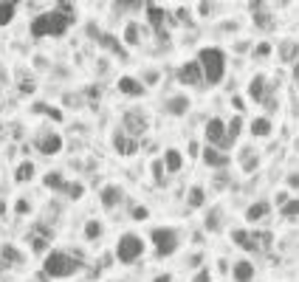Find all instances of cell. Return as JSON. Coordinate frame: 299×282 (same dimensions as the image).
Returning a JSON list of instances; mask_svg holds the SVG:
<instances>
[{
    "label": "cell",
    "mask_w": 299,
    "mask_h": 282,
    "mask_svg": "<svg viewBox=\"0 0 299 282\" xmlns=\"http://www.w3.org/2000/svg\"><path fill=\"white\" fill-rule=\"evenodd\" d=\"M76 23V14H65L60 9H48V12H40L31 20V37L34 40H45V37H62L71 25Z\"/></svg>",
    "instance_id": "6da1fadb"
},
{
    "label": "cell",
    "mask_w": 299,
    "mask_h": 282,
    "mask_svg": "<svg viewBox=\"0 0 299 282\" xmlns=\"http://www.w3.org/2000/svg\"><path fill=\"white\" fill-rule=\"evenodd\" d=\"M85 268L79 254L71 251H48L43 260V274L51 276V279H68V276H76Z\"/></svg>",
    "instance_id": "7a4b0ae2"
},
{
    "label": "cell",
    "mask_w": 299,
    "mask_h": 282,
    "mask_svg": "<svg viewBox=\"0 0 299 282\" xmlns=\"http://www.w3.org/2000/svg\"><path fill=\"white\" fill-rule=\"evenodd\" d=\"M195 62L201 65L203 85H220L223 82V76H226V51L223 48H218V45L201 48Z\"/></svg>",
    "instance_id": "3957f363"
},
{
    "label": "cell",
    "mask_w": 299,
    "mask_h": 282,
    "mask_svg": "<svg viewBox=\"0 0 299 282\" xmlns=\"http://www.w3.org/2000/svg\"><path fill=\"white\" fill-rule=\"evenodd\" d=\"M150 240H153V251L155 257H172V254L181 248V232L172 226H158L150 232Z\"/></svg>",
    "instance_id": "277c9868"
},
{
    "label": "cell",
    "mask_w": 299,
    "mask_h": 282,
    "mask_svg": "<svg viewBox=\"0 0 299 282\" xmlns=\"http://www.w3.org/2000/svg\"><path fill=\"white\" fill-rule=\"evenodd\" d=\"M144 248H147V243L139 237V234L124 232L122 237H119V243H116V260L124 263V265H130V263H135V260L144 257Z\"/></svg>",
    "instance_id": "5b68a950"
},
{
    "label": "cell",
    "mask_w": 299,
    "mask_h": 282,
    "mask_svg": "<svg viewBox=\"0 0 299 282\" xmlns=\"http://www.w3.org/2000/svg\"><path fill=\"white\" fill-rule=\"evenodd\" d=\"M203 138H206L209 147L220 150V153H229V141H226V122L220 116H212L206 119V124H203Z\"/></svg>",
    "instance_id": "8992f818"
},
{
    "label": "cell",
    "mask_w": 299,
    "mask_h": 282,
    "mask_svg": "<svg viewBox=\"0 0 299 282\" xmlns=\"http://www.w3.org/2000/svg\"><path fill=\"white\" fill-rule=\"evenodd\" d=\"M122 130L130 135V138L139 141L141 135L150 130V119H147V113L141 110V107H135V110H127V113L122 116Z\"/></svg>",
    "instance_id": "52a82bcc"
},
{
    "label": "cell",
    "mask_w": 299,
    "mask_h": 282,
    "mask_svg": "<svg viewBox=\"0 0 299 282\" xmlns=\"http://www.w3.org/2000/svg\"><path fill=\"white\" fill-rule=\"evenodd\" d=\"M34 147H37V153H43V155H57V153H62V135L57 130L43 127L34 135Z\"/></svg>",
    "instance_id": "ba28073f"
},
{
    "label": "cell",
    "mask_w": 299,
    "mask_h": 282,
    "mask_svg": "<svg viewBox=\"0 0 299 282\" xmlns=\"http://www.w3.org/2000/svg\"><path fill=\"white\" fill-rule=\"evenodd\" d=\"M178 85H186V88H203V74H201V65L195 60H186L181 68H178Z\"/></svg>",
    "instance_id": "9c48e42d"
},
{
    "label": "cell",
    "mask_w": 299,
    "mask_h": 282,
    "mask_svg": "<svg viewBox=\"0 0 299 282\" xmlns=\"http://www.w3.org/2000/svg\"><path fill=\"white\" fill-rule=\"evenodd\" d=\"M110 141H113V150H116L119 155H135V153L141 150V141L130 138V135L124 133L122 127L113 130V138H110Z\"/></svg>",
    "instance_id": "30bf717a"
},
{
    "label": "cell",
    "mask_w": 299,
    "mask_h": 282,
    "mask_svg": "<svg viewBox=\"0 0 299 282\" xmlns=\"http://www.w3.org/2000/svg\"><path fill=\"white\" fill-rule=\"evenodd\" d=\"M189 107H192V99L186 96V93H172V96L164 99V110L170 113V116H175V119L186 116Z\"/></svg>",
    "instance_id": "8fae6325"
},
{
    "label": "cell",
    "mask_w": 299,
    "mask_h": 282,
    "mask_svg": "<svg viewBox=\"0 0 299 282\" xmlns=\"http://www.w3.org/2000/svg\"><path fill=\"white\" fill-rule=\"evenodd\" d=\"M203 229L212 234H220L223 229H226V209L223 206H212L206 212V217H203Z\"/></svg>",
    "instance_id": "7c38bea8"
},
{
    "label": "cell",
    "mask_w": 299,
    "mask_h": 282,
    "mask_svg": "<svg viewBox=\"0 0 299 282\" xmlns=\"http://www.w3.org/2000/svg\"><path fill=\"white\" fill-rule=\"evenodd\" d=\"M144 14H147V23H150V29H155V34H158V31H164L167 17H170L164 6H158V3H144Z\"/></svg>",
    "instance_id": "4fadbf2b"
},
{
    "label": "cell",
    "mask_w": 299,
    "mask_h": 282,
    "mask_svg": "<svg viewBox=\"0 0 299 282\" xmlns=\"http://www.w3.org/2000/svg\"><path fill=\"white\" fill-rule=\"evenodd\" d=\"M268 91H271V85H268V79H265V74H254L249 79V99L251 102H265V99H268Z\"/></svg>",
    "instance_id": "5bb4252c"
},
{
    "label": "cell",
    "mask_w": 299,
    "mask_h": 282,
    "mask_svg": "<svg viewBox=\"0 0 299 282\" xmlns=\"http://www.w3.org/2000/svg\"><path fill=\"white\" fill-rule=\"evenodd\" d=\"M51 237H54V234H51V229H45L43 223H40V226H34V229H31V234H29V243H31V248H34L37 254H43L45 248H48Z\"/></svg>",
    "instance_id": "9a60e30c"
},
{
    "label": "cell",
    "mask_w": 299,
    "mask_h": 282,
    "mask_svg": "<svg viewBox=\"0 0 299 282\" xmlns=\"http://www.w3.org/2000/svg\"><path fill=\"white\" fill-rule=\"evenodd\" d=\"M201 158H203V164L212 166V170H226L229 166V153H220V150L209 147V144L201 150Z\"/></svg>",
    "instance_id": "2e32d148"
},
{
    "label": "cell",
    "mask_w": 299,
    "mask_h": 282,
    "mask_svg": "<svg viewBox=\"0 0 299 282\" xmlns=\"http://www.w3.org/2000/svg\"><path fill=\"white\" fill-rule=\"evenodd\" d=\"M99 198H102V206H104V209H116L119 203L124 201V189H122L119 184H107V186H102Z\"/></svg>",
    "instance_id": "e0dca14e"
},
{
    "label": "cell",
    "mask_w": 299,
    "mask_h": 282,
    "mask_svg": "<svg viewBox=\"0 0 299 282\" xmlns=\"http://www.w3.org/2000/svg\"><path fill=\"white\" fill-rule=\"evenodd\" d=\"M119 93H124V96H133V99H141L147 93V88L139 82V76H122V79L116 82Z\"/></svg>",
    "instance_id": "ac0fdd59"
},
{
    "label": "cell",
    "mask_w": 299,
    "mask_h": 282,
    "mask_svg": "<svg viewBox=\"0 0 299 282\" xmlns=\"http://www.w3.org/2000/svg\"><path fill=\"white\" fill-rule=\"evenodd\" d=\"M271 215V201H254L249 209H246V220L249 223H260V220H265V217Z\"/></svg>",
    "instance_id": "d6986e66"
},
{
    "label": "cell",
    "mask_w": 299,
    "mask_h": 282,
    "mask_svg": "<svg viewBox=\"0 0 299 282\" xmlns=\"http://www.w3.org/2000/svg\"><path fill=\"white\" fill-rule=\"evenodd\" d=\"M254 274H257V268H254L251 260H237V263L232 265L234 282H254Z\"/></svg>",
    "instance_id": "ffe728a7"
},
{
    "label": "cell",
    "mask_w": 299,
    "mask_h": 282,
    "mask_svg": "<svg viewBox=\"0 0 299 282\" xmlns=\"http://www.w3.org/2000/svg\"><path fill=\"white\" fill-rule=\"evenodd\" d=\"M25 265V257H23V251H17L12 243H6V245H0V268L3 265Z\"/></svg>",
    "instance_id": "44dd1931"
},
{
    "label": "cell",
    "mask_w": 299,
    "mask_h": 282,
    "mask_svg": "<svg viewBox=\"0 0 299 282\" xmlns=\"http://www.w3.org/2000/svg\"><path fill=\"white\" fill-rule=\"evenodd\" d=\"M249 130H251L254 138H268L271 130H274V122H271L268 116H260V119H254V122L249 124Z\"/></svg>",
    "instance_id": "7402d4cb"
},
{
    "label": "cell",
    "mask_w": 299,
    "mask_h": 282,
    "mask_svg": "<svg viewBox=\"0 0 299 282\" xmlns=\"http://www.w3.org/2000/svg\"><path fill=\"white\" fill-rule=\"evenodd\" d=\"M96 43L102 45V48L113 51V54H116V57H122V60H124V57H127V51H124V45L119 43V37H116V34H99V37H96Z\"/></svg>",
    "instance_id": "603a6c76"
},
{
    "label": "cell",
    "mask_w": 299,
    "mask_h": 282,
    "mask_svg": "<svg viewBox=\"0 0 299 282\" xmlns=\"http://www.w3.org/2000/svg\"><path fill=\"white\" fill-rule=\"evenodd\" d=\"M181 166H183V155H181V150H175V147L164 150V170L175 175V172H181Z\"/></svg>",
    "instance_id": "cb8c5ba5"
},
{
    "label": "cell",
    "mask_w": 299,
    "mask_h": 282,
    "mask_svg": "<svg viewBox=\"0 0 299 282\" xmlns=\"http://www.w3.org/2000/svg\"><path fill=\"white\" fill-rule=\"evenodd\" d=\"M43 184L48 186V189H54V192H65L68 178L62 175L60 170H51V172H45V175H43Z\"/></svg>",
    "instance_id": "d4e9b609"
},
{
    "label": "cell",
    "mask_w": 299,
    "mask_h": 282,
    "mask_svg": "<svg viewBox=\"0 0 299 282\" xmlns=\"http://www.w3.org/2000/svg\"><path fill=\"white\" fill-rule=\"evenodd\" d=\"M240 166H243V172H254L257 166H260V153H257L254 147L240 150Z\"/></svg>",
    "instance_id": "484cf974"
},
{
    "label": "cell",
    "mask_w": 299,
    "mask_h": 282,
    "mask_svg": "<svg viewBox=\"0 0 299 282\" xmlns=\"http://www.w3.org/2000/svg\"><path fill=\"white\" fill-rule=\"evenodd\" d=\"M141 34H144V29H141L135 20H130V23L124 25V45H130V48H133V45H141Z\"/></svg>",
    "instance_id": "4316f807"
},
{
    "label": "cell",
    "mask_w": 299,
    "mask_h": 282,
    "mask_svg": "<svg viewBox=\"0 0 299 282\" xmlns=\"http://www.w3.org/2000/svg\"><path fill=\"white\" fill-rule=\"evenodd\" d=\"M203 203H206V189H203L201 184H195L189 192H186V206L189 209H203Z\"/></svg>",
    "instance_id": "83f0119b"
},
{
    "label": "cell",
    "mask_w": 299,
    "mask_h": 282,
    "mask_svg": "<svg viewBox=\"0 0 299 282\" xmlns=\"http://www.w3.org/2000/svg\"><path fill=\"white\" fill-rule=\"evenodd\" d=\"M232 243L237 245V248H243V251H254V248H251V232H249V229H234V232H232Z\"/></svg>",
    "instance_id": "f1b7e54d"
},
{
    "label": "cell",
    "mask_w": 299,
    "mask_h": 282,
    "mask_svg": "<svg viewBox=\"0 0 299 282\" xmlns=\"http://www.w3.org/2000/svg\"><path fill=\"white\" fill-rule=\"evenodd\" d=\"M240 133H243V119H240V116L229 119V124H226V141H229V147H232L234 141L240 138Z\"/></svg>",
    "instance_id": "f546056e"
},
{
    "label": "cell",
    "mask_w": 299,
    "mask_h": 282,
    "mask_svg": "<svg viewBox=\"0 0 299 282\" xmlns=\"http://www.w3.org/2000/svg\"><path fill=\"white\" fill-rule=\"evenodd\" d=\"M34 164H31V161H23V164L17 166V170H14V181H17V184H29L31 178H34Z\"/></svg>",
    "instance_id": "4dcf8cb0"
},
{
    "label": "cell",
    "mask_w": 299,
    "mask_h": 282,
    "mask_svg": "<svg viewBox=\"0 0 299 282\" xmlns=\"http://www.w3.org/2000/svg\"><path fill=\"white\" fill-rule=\"evenodd\" d=\"M31 110H34V113H43V116H51L54 122H62V110H54V104H48V102H37Z\"/></svg>",
    "instance_id": "1f68e13d"
},
{
    "label": "cell",
    "mask_w": 299,
    "mask_h": 282,
    "mask_svg": "<svg viewBox=\"0 0 299 282\" xmlns=\"http://www.w3.org/2000/svg\"><path fill=\"white\" fill-rule=\"evenodd\" d=\"M282 62L296 65V40H285L282 43Z\"/></svg>",
    "instance_id": "d6a6232c"
},
{
    "label": "cell",
    "mask_w": 299,
    "mask_h": 282,
    "mask_svg": "<svg viewBox=\"0 0 299 282\" xmlns=\"http://www.w3.org/2000/svg\"><path fill=\"white\" fill-rule=\"evenodd\" d=\"M296 215H299V201L296 198H288L285 203H282V217H285V220H296Z\"/></svg>",
    "instance_id": "836d02e7"
},
{
    "label": "cell",
    "mask_w": 299,
    "mask_h": 282,
    "mask_svg": "<svg viewBox=\"0 0 299 282\" xmlns=\"http://www.w3.org/2000/svg\"><path fill=\"white\" fill-rule=\"evenodd\" d=\"M17 14V3H0V25H9Z\"/></svg>",
    "instance_id": "e575fe53"
},
{
    "label": "cell",
    "mask_w": 299,
    "mask_h": 282,
    "mask_svg": "<svg viewBox=\"0 0 299 282\" xmlns=\"http://www.w3.org/2000/svg\"><path fill=\"white\" fill-rule=\"evenodd\" d=\"M102 232H104V229H102V223H99V220H88L85 223V240H91V243L102 237Z\"/></svg>",
    "instance_id": "d590c367"
},
{
    "label": "cell",
    "mask_w": 299,
    "mask_h": 282,
    "mask_svg": "<svg viewBox=\"0 0 299 282\" xmlns=\"http://www.w3.org/2000/svg\"><path fill=\"white\" fill-rule=\"evenodd\" d=\"M158 79H161V71H158V68H147L144 74L139 76V82H141V85H144V88L155 85V82H158Z\"/></svg>",
    "instance_id": "8d00e7d4"
},
{
    "label": "cell",
    "mask_w": 299,
    "mask_h": 282,
    "mask_svg": "<svg viewBox=\"0 0 299 282\" xmlns=\"http://www.w3.org/2000/svg\"><path fill=\"white\" fill-rule=\"evenodd\" d=\"M65 195L71 198V201H79V198L85 195V186H82V184H76V181H68V186H65Z\"/></svg>",
    "instance_id": "74e56055"
},
{
    "label": "cell",
    "mask_w": 299,
    "mask_h": 282,
    "mask_svg": "<svg viewBox=\"0 0 299 282\" xmlns=\"http://www.w3.org/2000/svg\"><path fill=\"white\" fill-rule=\"evenodd\" d=\"M130 215H133V220H147L150 212H147V206H133L130 209Z\"/></svg>",
    "instance_id": "f35d334b"
},
{
    "label": "cell",
    "mask_w": 299,
    "mask_h": 282,
    "mask_svg": "<svg viewBox=\"0 0 299 282\" xmlns=\"http://www.w3.org/2000/svg\"><path fill=\"white\" fill-rule=\"evenodd\" d=\"M271 54V40H263V43L254 48V57H268Z\"/></svg>",
    "instance_id": "ab89813d"
},
{
    "label": "cell",
    "mask_w": 299,
    "mask_h": 282,
    "mask_svg": "<svg viewBox=\"0 0 299 282\" xmlns=\"http://www.w3.org/2000/svg\"><path fill=\"white\" fill-rule=\"evenodd\" d=\"M164 161H153V178L155 181H161V178H164Z\"/></svg>",
    "instance_id": "60d3db41"
},
{
    "label": "cell",
    "mask_w": 299,
    "mask_h": 282,
    "mask_svg": "<svg viewBox=\"0 0 299 282\" xmlns=\"http://www.w3.org/2000/svg\"><path fill=\"white\" fill-rule=\"evenodd\" d=\"M218 9L220 6H214V3H201V6H198V14L203 17V14H212V12H218Z\"/></svg>",
    "instance_id": "b9f144b4"
},
{
    "label": "cell",
    "mask_w": 299,
    "mask_h": 282,
    "mask_svg": "<svg viewBox=\"0 0 299 282\" xmlns=\"http://www.w3.org/2000/svg\"><path fill=\"white\" fill-rule=\"evenodd\" d=\"M192 282H212V274L203 268V271H198V274H195V279H192Z\"/></svg>",
    "instance_id": "7bdbcfd3"
},
{
    "label": "cell",
    "mask_w": 299,
    "mask_h": 282,
    "mask_svg": "<svg viewBox=\"0 0 299 282\" xmlns=\"http://www.w3.org/2000/svg\"><path fill=\"white\" fill-rule=\"evenodd\" d=\"M29 201H17V203H14V212H17V215H25V212H29Z\"/></svg>",
    "instance_id": "ee69618b"
},
{
    "label": "cell",
    "mask_w": 299,
    "mask_h": 282,
    "mask_svg": "<svg viewBox=\"0 0 299 282\" xmlns=\"http://www.w3.org/2000/svg\"><path fill=\"white\" fill-rule=\"evenodd\" d=\"M285 184L291 186L293 192H296V189H299V175H296V172H291V175H288V181H285Z\"/></svg>",
    "instance_id": "f6af8a7d"
},
{
    "label": "cell",
    "mask_w": 299,
    "mask_h": 282,
    "mask_svg": "<svg viewBox=\"0 0 299 282\" xmlns=\"http://www.w3.org/2000/svg\"><path fill=\"white\" fill-rule=\"evenodd\" d=\"M20 91H23V93H34V91H37V85H34L31 79H25V82H20Z\"/></svg>",
    "instance_id": "bcb514c9"
},
{
    "label": "cell",
    "mask_w": 299,
    "mask_h": 282,
    "mask_svg": "<svg viewBox=\"0 0 299 282\" xmlns=\"http://www.w3.org/2000/svg\"><path fill=\"white\" fill-rule=\"evenodd\" d=\"M291 82H293V88H296V82H299V62L291 65Z\"/></svg>",
    "instance_id": "7dc6e473"
},
{
    "label": "cell",
    "mask_w": 299,
    "mask_h": 282,
    "mask_svg": "<svg viewBox=\"0 0 299 282\" xmlns=\"http://www.w3.org/2000/svg\"><path fill=\"white\" fill-rule=\"evenodd\" d=\"M189 155H201V147H198V141H189Z\"/></svg>",
    "instance_id": "c3c4849f"
},
{
    "label": "cell",
    "mask_w": 299,
    "mask_h": 282,
    "mask_svg": "<svg viewBox=\"0 0 299 282\" xmlns=\"http://www.w3.org/2000/svg\"><path fill=\"white\" fill-rule=\"evenodd\" d=\"M153 282H172V274H158Z\"/></svg>",
    "instance_id": "681fc988"
},
{
    "label": "cell",
    "mask_w": 299,
    "mask_h": 282,
    "mask_svg": "<svg viewBox=\"0 0 299 282\" xmlns=\"http://www.w3.org/2000/svg\"><path fill=\"white\" fill-rule=\"evenodd\" d=\"M288 198H291V195H288V192H280V195H277V203H280V206H282V203H285Z\"/></svg>",
    "instance_id": "f907efd6"
},
{
    "label": "cell",
    "mask_w": 299,
    "mask_h": 282,
    "mask_svg": "<svg viewBox=\"0 0 299 282\" xmlns=\"http://www.w3.org/2000/svg\"><path fill=\"white\" fill-rule=\"evenodd\" d=\"M232 104L237 107V110H243V99H240V96H234V99H232Z\"/></svg>",
    "instance_id": "816d5d0a"
},
{
    "label": "cell",
    "mask_w": 299,
    "mask_h": 282,
    "mask_svg": "<svg viewBox=\"0 0 299 282\" xmlns=\"http://www.w3.org/2000/svg\"><path fill=\"white\" fill-rule=\"evenodd\" d=\"M0 138H3V124H0Z\"/></svg>",
    "instance_id": "f5cc1de1"
}]
</instances>
